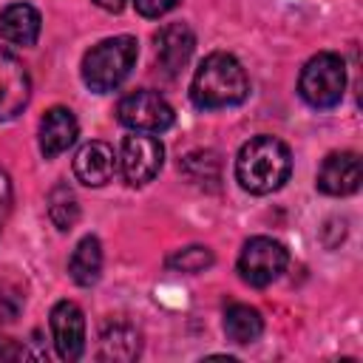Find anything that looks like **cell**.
<instances>
[{
	"mask_svg": "<svg viewBox=\"0 0 363 363\" xmlns=\"http://www.w3.org/2000/svg\"><path fill=\"white\" fill-rule=\"evenodd\" d=\"M247 94H250V79L241 62L224 51L204 57V62L196 68L193 82H190V99L201 111L238 105L247 99Z\"/></svg>",
	"mask_w": 363,
	"mask_h": 363,
	"instance_id": "1",
	"label": "cell"
},
{
	"mask_svg": "<svg viewBox=\"0 0 363 363\" xmlns=\"http://www.w3.org/2000/svg\"><path fill=\"white\" fill-rule=\"evenodd\" d=\"M292 170L289 147L275 136H252L241 145L235 159V179L244 190L264 196L278 190Z\"/></svg>",
	"mask_w": 363,
	"mask_h": 363,
	"instance_id": "2",
	"label": "cell"
},
{
	"mask_svg": "<svg viewBox=\"0 0 363 363\" xmlns=\"http://www.w3.org/2000/svg\"><path fill=\"white\" fill-rule=\"evenodd\" d=\"M136 54H139V43L133 37H128V34L96 43L82 60L85 85L91 91H96V94L113 91L130 74V68L136 62Z\"/></svg>",
	"mask_w": 363,
	"mask_h": 363,
	"instance_id": "3",
	"label": "cell"
},
{
	"mask_svg": "<svg viewBox=\"0 0 363 363\" xmlns=\"http://www.w3.org/2000/svg\"><path fill=\"white\" fill-rule=\"evenodd\" d=\"M298 91L306 105L312 108H335L346 91V65L337 54L320 51L315 54L298 79Z\"/></svg>",
	"mask_w": 363,
	"mask_h": 363,
	"instance_id": "4",
	"label": "cell"
},
{
	"mask_svg": "<svg viewBox=\"0 0 363 363\" xmlns=\"http://www.w3.org/2000/svg\"><path fill=\"white\" fill-rule=\"evenodd\" d=\"M286 247L275 238L267 235H255L244 244L241 255H238V272L241 281L250 286H267L272 284L284 269H286Z\"/></svg>",
	"mask_w": 363,
	"mask_h": 363,
	"instance_id": "5",
	"label": "cell"
},
{
	"mask_svg": "<svg viewBox=\"0 0 363 363\" xmlns=\"http://www.w3.org/2000/svg\"><path fill=\"white\" fill-rule=\"evenodd\" d=\"M116 116L125 128L139 133H162L173 125V108L156 91H133L116 105Z\"/></svg>",
	"mask_w": 363,
	"mask_h": 363,
	"instance_id": "6",
	"label": "cell"
},
{
	"mask_svg": "<svg viewBox=\"0 0 363 363\" xmlns=\"http://www.w3.org/2000/svg\"><path fill=\"white\" fill-rule=\"evenodd\" d=\"M162 162H164V147L156 136H145L139 130L133 136H125L119 150V167L130 184H147L162 170Z\"/></svg>",
	"mask_w": 363,
	"mask_h": 363,
	"instance_id": "7",
	"label": "cell"
},
{
	"mask_svg": "<svg viewBox=\"0 0 363 363\" xmlns=\"http://www.w3.org/2000/svg\"><path fill=\"white\" fill-rule=\"evenodd\" d=\"M31 96V79L23 62L0 45V122L14 119Z\"/></svg>",
	"mask_w": 363,
	"mask_h": 363,
	"instance_id": "8",
	"label": "cell"
},
{
	"mask_svg": "<svg viewBox=\"0 0 363 363\" xmlns=\"http://www.w3.org/2000/svg\"><path fill=\"white\" fill-rule=\"evenodd\" d=\"M51 335L62 360H77L85 349V318L74 301H60L51 309Z\"/></svg>",
	"mask_w": 363,
	"mask_h": 363,
	"instance_id": "9",
	"label": "cell"
},
{
	"mask_svg": "<svg viewBox=\"0 0 363 363\" xmlns=\"http://www.w3.org/2000/svg\"><path fill=\"white\" fill-rule=\"evenodd\" d=\"M360 179H363L360 156L352 150L329 153L318 170V187L326 196H349L360 187Z\"/></svg>",
	"mask_w": 363,
	"mask_h": 363,
	"instance_id": "10",
	"label": "cell"
},
{
	"mask_svg": "<svg viewBox=\"0 0 363 363\" xmlns=\"http://www.w3.org/2000/svg\"><path fill=\"white\" fill-rule=\"evenodd\" d=\"M153 43H156L159 68L164 74H170V77L179 74L187 65V60H190V54L196 48V37H193L187 23H167V26H162L156 31Z\"/></svg>",
	"mask_w": 363,
	"mask_h": 363,
	"instance_id": "11",
	"label": "cell"
},
{
	"mask_svg": "<svg viewBox=\"0 0 363 363\" xmlns=\"http://www.w3.org/2000/svg\"><path fill=\"white\" fill-rule=\"evenodd\" d=\"M113 170H116L113 147L99 139L85 142L74 156V176L88 187H102L105 182L113 179Z\"/></svg>",
	"mask_w": 363,
	"mask_h": 363,
	"instance_id": "12",
	"label": "cell"
},
{
	"mask_svg": "<svg viewBox=\"0 0 363 363\" xmlns=\"http://www.w3.org/2000/svg\"><path fill=\"white\" fill-rule=\"evenodd\" d=\"M77 133H79V125H77V116L68 108L57 105V108L45 111V116L40 122V150H43V156L45 159L60 156L62 150H68L74 145Z\"/></svg>",
	"mask_w": 363,
	"mask_h": 363,
	"instance_id": "13",
	"label": "cell"
},
{
	"mask_svg": "<svg viewBox=\"0 0 363 363\" xmlns=\"http://www.w3.org/2000/svg\"><path fill=\"white\" fill-rule=\"evenodd\" d=\"M0 37L11 45H34L40 37V11L28 3H11L0 11Z\"/></svg>",
	"mask_w": 363,
	"mask_h": 363,
	"instance_id": "14",
	"label": "cell"
},
{
	"mask_svg": "<svg viewBox=\"0 0 363 363\" xmlns=\"http://www.w3.org/2000/svg\"><path fill=\"white\" fill-rule=\"evenodd\" d=\"M139 332L130 326V323H108L99 335V360H136L139 357Z\"/></svg>",
	"mask_w": 363,
	"mask_h": 363,
	"instance_id": "15",
	"label": "cell"
},
{
	"mask_svg": "<svg viewBox=\"0 0 363 363\" xmlns=\"http://www.w3.org/2000/svg\"><path fill=\"white\" fill-rule=\"evenodd\" d=\"M68 272H71V278L79 286H91V284L99 281V272H102V244H99L96 235H85L74 247V252L68 258Z\"/></svg>",
	"mask_w": 363,
	"mask_h": 363,
	"instance_id": "16",
	"label": "cell"
},
{
	"mask_svg": "<svg viewBox=\"0 0 363 363\" xmlns=\"http://www.w3.org/2000/svg\"><path fill=\"white\" fill-rule=\"evenodd\" d=\"M264 329V320L258 315V309L247 306V303H230L227 312H224V332L233 343L244 346V343H252L258 340Z\"/></svg>",
	"mask_w": 363,
	"mask_h": 363,
	"instance_id": "17",
	"label": "cell"
},
{
	"mask_svg": "<svg viewBox=\"0 0 363 363\" xmlns=\"http://www.w3.org/2000/svg\"><path fill=\"white\" fill-rule=\"evenodd\" d=\"M48 216L51 221L60 227V230H71L79 218V204H77V196L68 184H57L48 196Z\"/></svg>",
	"mask_w": 363,
	"mask_h": 363,
	"instance_id": "18",
	"label": "cell"
},
{
	"mask_svg": "<svg viewBox=\"0 0 363 363\" xmlns=\"http://www.w3.org/2000/svg\"><path fill=\"white\" fill-rule=\"evenodd\" d=\"M213 264V252L207 250V247H184V250H179L176 255H170L167 258V267L170 269H176V272H201V269H207Z\"/></svg>",
	"mask_w": 363,
	"mask_h": 363,
	"instance_id": "19",
	"label": "cell"
},
{
	"mask_svg": "<svg viewBox=\"0 0 363 363\" xmlns=\"http://www.w3.org/2000/svg\"><path fill=\"white\" fill-rule=\"evenodd\" d=\"M133 3H136L139 14H145V17H162L179 6V0H133Z\"/></svg>",
	"mask_w": 363,
	"mask_h": 363,
	"instance_id": "20",
	"label": "cell"
},
{
	"mask_svg": "<svg viewBox=\"0 0 363 363\" xmlns=\"http://www.w3.org/2000/svg\"><path fill=\"white\" fill-rule=\"evenodd\" d=\"M11 201H14V193H11V179H9V173H6V170H0V221L9 216Z\"/></svg>",
	"mask_w": 363,
	"mask_h": 363,
	"instance_id": "21",
	"label": "cell"
},
{
	"mask_svg": "<svg viewBox=\"0 0 363 363\" xmlns=\"http://www.w3.org/2000/svg\"><path fill=\"white\" fill-rule=\"evenodd\" d=\"M26 357H31L26 346H20V343H14L9 337L0 340V360H26Z\"/></svg>",
	"mask_w": 363,
	"mask_h": 363,
	"instance_id": "22",
	"label": "cell"
},
{
	"mask_svg": "<svg viewBox=\"0 0 363 363\" xmlns=\"http://www.w3.org/2000/svg\"><path fill=\"white\" fill-rule=\"evenodd\" d=\"M94 3H96L99 9H105V11H122L128 0H94Z\"/></svg>",
	"mask_w": 363,
	"mask_h": 363,
	"instance_id": "23",
	"label": "cell"
}]
</instances>
